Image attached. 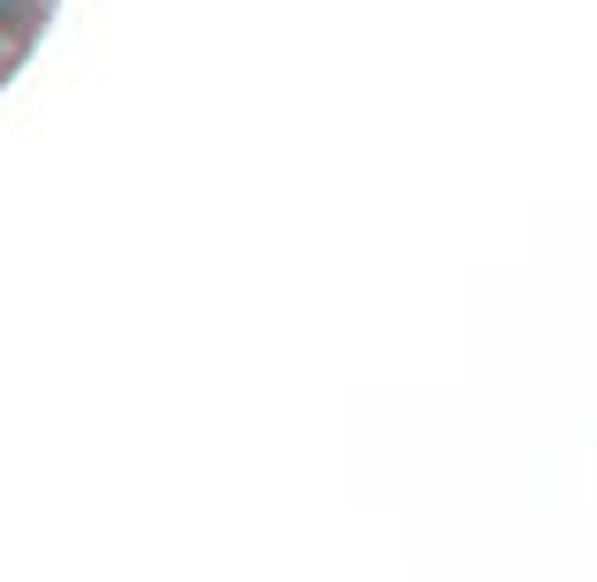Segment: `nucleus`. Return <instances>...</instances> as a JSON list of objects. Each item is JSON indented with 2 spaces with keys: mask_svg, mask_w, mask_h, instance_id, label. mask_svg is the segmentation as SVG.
<instances>
[{
  "mask_svg": "<svg viewBox=\"0 0 597 582\" xmlns=\"http://www.w3.org/2000/svg\"><path fill=\"white\" fill-rule=\"evenodd\" d=\"M16 16H23V0H0V23H16Z\"/></svg>",
  "mask_w": 597,
  "mask_h": 582,
  "instance_id": "obj_1",
  "label": "nucleus"
}]
</instances>
